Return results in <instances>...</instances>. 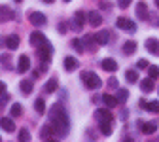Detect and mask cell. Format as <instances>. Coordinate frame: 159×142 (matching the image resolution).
Listing matches in <instances>:
<instances>
[{
  "instance_id": "f35d334b",
  "label": "cell",
  "mask_w": 159,
  "mask_h": 142,
  "mask_svg": "<svg viewBox=\"0 0 159 142\" xmlns=\"http://www.w3.org/2000/svg\"><path fill=\"white\" fill-rule=\"evenodd\" d=\"M57 30L61 32V34H66V23H59V27H57Z\"/></svg>"
},
{
  "instance_id": "1f68e13d",
  "label": "cell",
  "mask_w": 159,
  "mask_h": 142,
  "mask_svg": "<svg viewBox=\"0 0 159 142\" xmlns=\"http://www.w3.org/2000/svg\"><path fill=\"white\" fill-rule=\"evenodd\" d=\"M98 123H101V131L104 133V135H110L112 133V121H98Z\"/></svg>"
},
{
  "instance_id": "277c9868",
  "label": "cell",
  "mask_w": 159,
  "mask_h": 142,
  "mask_svg": "<svg viewBox=\"0 0 159 142\" xmlns=\"http://www.w3.org/2000/svg\"><path fill=\"white\" fill-rule=\"evenodd\" d=\"M116 27L119 30H125V32H134L136 30L134 21H131V19H127V17H119L117 21H116Z\"/></svg>"
},
{
  "instance_id": "d590c367",
  "label": "cell",
  "mask_w": 159,
  "mask_h": 142,
  "mask_svg": "<svg viewBox=\"0 0 159 142\" xmlns=\"http://www.w3.org/2000/svg\"><path fill=\"white\" fill-rule=\"evenodd\" d=\"M10 61H11V59H10L8 55H0V65H2L4 68H11V65H10Z\"/></svg>"
},
{
  "instance_id": "2e32d148",
  "label": "cell",
  "mask_w": 159,
  "mask_h": 142,
  "mask_svg": "<svg viewBox=\"0 0 159 142\" xmlns=\"http://www.w3.org/2000/svg\"><path fill=\"white\" fill-rule=\"evenodd\" d=\"M101 66H102L106 72H116V70H117V63H116L114 59H104L102 63H101Z\"/></svg>"
},
{
  "instance_id": "ee69618b",
  "label": "cell",
  "mask_w": 159,
  "mask_h": 142,
  "mask_svg": "<svg viewBox=\"0 0 159 142\" xmlns=\"http://www.w3.org/2000/svg\"><path fill=\"white\" fill-rule=\"evenodd\" d=\"M15 2H23V0H15Z\"/></svg>"
},
{
  "instance_id": "d6986e66",
  "label": "cell",
  "mask_w": 159,
  "mask_h": 142,
  "mask_svg": "<svg viewBox=\"0 0 159 142\" xmlns=\"http://www.w3.org/2000/svg\"><path fill=\"white\" fill-rule=\"evenodd\" d=\"M84 46H87L85 49L95 51V49H97V46H98V42L95 40V36H85V38H84Z\"/></svg>"
},
{
  "instance_id": "603a6c76",
  "label": "cell",
  "mask_w": 159,
  "mask_h": 142,
  "mask_svg": "<svg viewBox=\"0 0 159 142\" xmlns=\"http://www.w3.org/2000/svg\"><path fill=\"white\" fill-rule=\"evenodd\" d=\"M102 103L108 106V108H114V106H117L119 103H117V98L116 97H112V95H108V93H104L102 95Z\"/></svg>"
},
{
  "instance_id": "9c48e42d",
  "label": "cell",
  "mask_w": 159,
  "mask_h": 142,
  "mask_svg": "<svg viewBox=\"0 0 159 142\" xmlns=\"http://www.w3.org/2000/svg\"><path fill=\"white\" fill-rule=\"evenodd\" d=\"M146 49L153 55H159V40L157 38H148L146 40Z\"/></svg>"
},
{
  "instance_id": "44dd1931",
  "label": "cell",
  "mask_w": 159,
  "mask_h": 142,
  "mask_svg": "<svg viewBox=\"0 0 159 142\" xmlns=\"http://www.w3.org/2000/svg\"><path fill=\"white\" fill-rule=\"evenodd\" d=\"M142 106H144V110H148V112H153V114H159V103L157 100H152V103H140Z\"/></svg>"
},
{
  "instance_id": "60d3db41",
  "label": "cell",
  "mask_w": 159,
  "mask_h": 142,
  "mask_svg": "<svg viewBox=\"0 0 159 142\" xmlns=\"http://www.w3.org/2000/svg\"><path fill=\"white\" fill-rule=\"evenodd\" d=\"M6 93V85H4V82H0V95H4Z\"/></svg>"
},
{
  "instance_id": "9a60e30c",
  "label": "cell",
  "mask_w": 159,
  "mask_h": 142,
  "mask_svg": "<svg viewBox=\"0 0 159 142\" xmlns=\"http://www.w3.org/2000/svg\"><path fill=\"white\" fill-rule=\"evenodd\" d=\"M95 117H97V121H112L114 117H112V114H110V110H97L95 112Z\"/></svg>"
},
{
  "instance_id": "8fae6325",
  "label": "cell",
  "mask_w": 159,
  "mask_h": 142,
  "mask_svg": "<svg viewBox=\"0 0 159 142\" xmlns=\"http://www.w3.org/2000/svg\"><path fill=\"white\" fill-rule=\"evenodd\" d=\"M44 42H46V36H44L42 32H38V30H34V32L30 34V44H32V46L40 48V46H42Z\"/></svg>"
},
{
  "instance_id": "7a4b0ae2",
  "label": "cell",
  "mask_w": 159,
  "mask_h": 142,
  "mask_svg": "<svg viewBox=\"0 0 159 142\" xmlns=\"http://www.w3.org/2000/svg\"><path fill=\"white\" fill-rule=\"evenodd\" d=\"M82 82H84V84H85V87H89V89H98V87L102 85L101 78H98L95 72H89V70L82 72Z\"/></svg>"
},
{
  "instance_id": "4316f807",
  "label": "cell",
  "mask_w": 159,
  "mask_h": 142,
  "mask_svg": "<svg viewBox=\"0 0 159 142\" xmlns=\"http://www.w3.org/2000/svg\"><path fill=\"white\" fill-rule=\"evenodd\" d=\"M116 98H117V103H119V104H123L125 100L129 98V91H127V89H117V95H116Z\"/></svg>"
},
{
  "instance_id": "4dcf8cb0",
  "label": "cell",
  "mask_w": 159,
  "mask_h": 142,
  "mask_svg": "<svg viewBox=\"0 0 159 142\" xmlns=\"http://www.w3.org/2000/svg\"><path fill=\"white\" fill-rule=\"evenodd\" d=\"M34 108H36L38 114H44V112H46V103H44V98H38L36 103H34Z\"/></svg>"
},
{
  "instance_id": "484cf974",
  "label": "cell",
  "mask_w": 159,
  "mask_h": 142,
  "mask_svg": "<svg viewBox=\"0 0 159 142\" xmlns=\"http://www.w3.org/2000/svg\"><path fill=\"white\" fill-rule=\"evenodd\" d=\"M19 87H21L23 95H30L32 93V82H29V80H23V82L19 84Z\"/></svg>"
},
{
  "instance_id": "ba28073f",
  "label": "cell",
  "mask_w": 159,
  "mask_h": 142,
  "mask_svg": "<svg viewBox=\"0 0 159 142\" xmlns=\"http://www.w3.org/2000/svg\"><path fill=\"white\" fill-rule=\"evenodd\" d=\"M87 21H89V25H93V27H101L102 15L98 13V11H89V13H87Z\"/></svg>"
},
{
  "instance_id": "d6a6232c",
  "label": "cell",
  "mask_w": 159,
  "mask_h": 142,
  "mask_svg": "<svg viewBox=\"0 0 159 142\" xmlns=\"http://www.w3.org/2000/svg\"><path fill=\"white\" fill-rule=\"evenodd\" d=\"M76 51H80V53H84L85 51V48H84V42H82V40H72V44H70Z\"/></svg>"
},
{
  "instance_id": "8d00e7d4",
  "label": "cell",
  "mask_w": 159,
  "mask_h": 142,
  "mask_svg": "<svg viewBox=\"0 0 159 142\" xmlns=\"http://www.w3.org/2000/svg\"><path fill=\"white\" fill-rule=\"evenodd\" d=\"M8 100H10V95H8V93H4V95H0V110L4 108V104L8 103Z\"/></svg>"
},
{
  "instance_id": "30bf717a",
  "label": "cell",
  "mask_w": 159,
  "mask_h": 142,
  "mask_svg": "<svg viewBox=\"0 0 159 142\" xmlns=\"http://www.w3.org/2000/svg\"><path fill=\"white\" fill-rule=\"evenodd\" d=\"M53 135H55V129H53L51 123H48V125H44L42 129H40V136H42V140H51Z\"/></svg>"
},
{
  "instance_id": "f546056e",
  "label": "cell",
  "mask_w": 159,
  "mask_h": 142,
  "mask_svg": "<svg viewBox=\"0 0 159 142\" xmlns=\"http://www.w3.org/2000/svg\"><path fill=\"white\" fill-rule=\"evenodd\" d=\"M44 89H46V93H55V91H57V80H55V78H51L49 82L46 84V87H44Z\"/></svg>"
},
{
  "instance_id": "8992f818",
  "label": "cell",
  "mask_w": 159,
  "mask_h": 142,
  "mask_svg": "<svg viewBox=\"0 0 159 142\" xmlns=\"http://www.w3.org/2000/svg\"><path fill=\"white\" fill-rule=\"evenodd\" d=\"M87 21V15L84 13V11H78L76 15H74V21H72V29H76V30H80L84 27V23Z\"/></svg>"
},
{
  "instance_id": "6da1fadb",
  "label": "cell",
  "mask_w": 159,
  "mask_h": 142,
  "mask_svg": "<svg viewBox=\"0 0 159 142\" xmlns=\"http://www.w3.org/2000/svg\"><path fill=\"white\" fill-rule=\"evenodd\" d=\"M49 123L53 125L55 129V136H65L68 133V127H70V121H68V114L65 110L63 104H55L49 112Z\"/></svg>"
},
{
  "instance_id": "52a82bcc",
  "label": "cell",
  "mask_w": 159,
  "mask_h": 142,
  "mask_svg": "<svg viewBox=\"0 0 159 142\" xmlns=\"http://www.w3.org/2000/svg\"><path fill=\"white\" fill-rule=\"evenodd\" d=\"M29 68H30V59L27 55H21L19 57V63H17V70L21 74H25V72H29Z\"/></svg>"
},
{
  "instance_id": "4fadbf2b",
  "label": "cell",
  "mask_w": 159,
  "mask_h": 142,
  "mask_svg": "<svg viewBox=\"0 0 159 142\" xmlns=\"http://www.w3.org/2000/svg\"><path fill=\"white\" fill-rule=\"evenodd\" d=\"M95 40L98 42V46H106V44H108V40H110L108 30H98V32L95 34Z\"/></svg>"
},
{
  "instance_id": "ac0fdd59",
  "label": "cell",
  "mask_w": 159,
  "mask_h": 142,
  "mask_svg": "<svg viewBox=\"0 0 159 142\" xmlns=\"http://www.w3.org/2000/svg\"><path fill=\"white\" fill-rule=\"evenodd\" d=\"M6 48H8V49H17V48H19V36H15V34L8 36V38H6Z\"/></svg>"
},
{
  "instance_id": "836d02e7",
  "label": "cell",
  "mask_w": 159,
  "mask_h": 142,
  "mask_svg": "<svg viewBox=\"0 0 159 142\" xmlns=\"http://www.w3.org/2000/svg\"><path fill=\"white\" fill-rule=\"evenodd\" d=\"M17 138H19V142H27V140H30V133H29L27 129H21Z\"/></svg>"
},
{
  "instance_id": "ab89813d",
  "label": "cell",
  "mask_w": 159,
  "mask_h": 142,
  "mask_svg": "<svg viewBox=\"0 0 159 142\" xmlns=\"http://www.w3.org/2000/svg\"><path fill=\"white\" fill-rule=\"evenodd\" d=\"M138 68H148V61L140 59V61H138Z\"/></svg>"
},
{
  "instance_id": "e575fe53",
  "label": "cell",
  "mask_w": 159,
  "mask_h": 142,
  "mask_svg": "<svg viewBox=\"0 0 159 142\" xmlns=\"http://www.w3.org/2000/svg\"><path fill=\"white\" fill-rule=\"evenodd\" d=\"M148 76H150V78H153V80H155V78H159V68H157L155 65L148 66Z\"/></svg>"
},
{
  "instance_id": "b9f144b4",
  "label": "cell",
  "mask_w": 159,
  "mask_h": 142,
  "mask_svg": "<svg viewBox=\"0 0 159 142\" xmlns=\"http://www.w3.org/2000/svg\"><path fill=\"white\" fill-rule=\"evenodd\" d=\"M44 2H46V4H53V2H55V0H44Z\"/></svg>"
},
{
  "instance_id": "d4e9b609",
  "label": "cell",
  "mask_w": 159,
  "mask_h": 142,
  "mask_svg": "<svg viewBox=\"0 0 159 142\" xmlns=\"http://www.w3.org/2000/svg\"><path fill=\"white\" fill-rule=\"evenodd\" d=\"M134 51H136V42H133V40L125 42V46H123V53H125V55H133Z\"/></svg>"
},
{
  "instance_id": "7bdbcfd3",
  "label": "cell",
  "mask_w": 159,
  "mask_h": 142,
  "mask_svg": "<svg viewBox=\"0 0 159 142\" xmlns=\"http://www.w3.org/2000/svg\"><path fill=\"white\" fill-rule=\"evenodd\" d=\"M155 6H157V8H159V0H155Z\"/></svg>"
},
{
  "instance_id": "e0dca14e",
  "label": "cell",
  "mask_w": 159,
  "mask_h": 142,
  "mask_svg": "<svg viewBox=\"0 0 159 142\" xmlns=\"http://www.w3.org/2000/svg\"><path fill=\"white\" fill-rule=\"evenodd\" d=\"M10 19H13V13L8 6H0V21H10Z\"/></svg>"
},
{
  "instance_id": "5bb4252c",
  "label": "cell",
  "mask_w": 159,
  "mask_h": 142,
  "mask_svg": "<svg viewBox=\"0 0 159 142\" xmlns=\"http://www.w3.org/2000/svg\"><path fill=\"white\" fill-rule=\"evenodd\" d=\"M0 127H2L4 131H8V133H11L15 129V121L11 117H2V119H0Z\"/></svg>"
},
{
  "instance_id": "5b68a950",
  "label": "cell",
  "mask_w": 159,
  "mask_h": 142,
  "mask_svg": "<svg viewBox=\"0 0 159 142\" xmlns=\"http://www.w3.org/2000/svg\"><path fill=\"white\" fill-rule=\"evenodd\" d=\"M29 19H30V23H32L34 27H42V25H46V15L40 13V11H32V13L29 15Z\"/></svg>"
},
{
  "instance_id": "ffe728a7",
  "label": "cell",
  "mask_w": 159,
  "mask_h": 142,
  "mask_svg": "<svg viewBox=\"0 0 159 142\" xmlns=\"http://www.w3.org/2000/svg\"><path fill=\"white\" fill-rule=\"evenodd\" d=\"M80 66V63L74 59V57H65V68L68 70V72H72V70H76Z\"/></svg>"
},
{
  "instance_id": "74e56055",
  "label": "cell",
  "mask_w": 159,
  "mask_h": 142,
  "mask_svg": "<svg viewBox=\"0 0 159 142\" xmlns=\"http://www.w3.org/2000/svg\"><path fill=\"white\" fill-rule=\"evenodd\" d=\"M117 4H119V8H129L131 0H117Z\"/></svg>"
},
{
  "instance_id": "7402d4cb",
  "label": "cell",
  "mask_w": 159,
  "mask_h": 142,
  "mask_svg": "<svg viewBox=\"0 0 159 142\" xmlns=\"http://www.w3.org/2000/svg\"><path fill=\"white\" fill-rule=\"evenodd\" d=\"M136 15L140 17V19H148L150 13H148V8H146L144 2H138V4H136Z\"/></svg>"
},
{
  "instance_id": "83f0119b",
  "label": "cell",
  "mask_w": 159,
  "mask_h": 142,
  "mask_svg": "<svg viewBox=\"0 0 159 142\" xmlns=\"http://www.w3.org/2000/svg\"><path fill=\"white\" fill-rule=\"evenodd\" d=\"M125 80H127L129 84H136L138 82V72L136 70H127L125 72Z\"/></svg>"
},
{
  "instance_id": "f1b7e54d",
  "label": "cell",
  "mask_w": 159,
  "mask_h": 142,
  "mask_svg": "<svg viewBox=\"0 0 159 142\" xmlns=\"http://www.w3.org/2000/svg\"><path fill=\"white\" fill-rule=\"evenodd\" d=\"M10 114H11V117H19L23 114V108H21V104L19 103H13V106L10 108Z\"/></svg>"
},
{
  "instance_id": "f6af8a7d",
  "label": "cell",
  "mask_w": 159,
  "mask_h": 142,
  "mask_svg": "<svg viewBox=\"0 0 159 142\" xmlns=\"http://www.w3.org/2000/svg\"><path fill=\"white\" fill-rule=\"evenodd\" d=\"M65 2H70V0H65Z\"/></svg>"
},
{
  "instance_id": "7c38bea8",
  "label": "cell",
  "mask_w": 159,
  "mask_h": 142,
  "mask_svg": "<svg viewBox=\"0 0 159 142\" xmlns=\"http://www.w3.org/2000/svg\"><path fill=\"white\" fill-rule=\"evenodd\" d=\"M138 127H140V131H142L144 135H152V133H155V129H157L155 123H148V121H138Z\"/></svg>"
},
{
  "instance_id": "3957f363",
  "label": "cell",
  "mask_w": 159,
  "mask_h": 142,
  "mask_svg": "<svg viewBox=\"0 0 159 142\" xmlns=\"http://www.w3.org/2000/svg\"><path fill=\"white\" fill-rule=\"evenodd\" d=\"M38 55H40V59H42V66H44V68H48V65H49V57H51V46H49L48 40H46L42 46H40Z\"/></svg>"
},
{
  "instance_id": "cb8c5ba5",
  "label": "cell",
  "mask_w": 159,
  "mask_h": 142,
  "mask_svg": "<svg viewBox=\"0 0 159 142\" xmlns=\"http://www.w3.org/2000/svg\"><path fill=\"white\" fill-rule=\"evenodd\" d=\"M140 89L144 91V93H148V91H153V78H146V80H142L140 82Z\"/></svg>"
}]
</instances>
